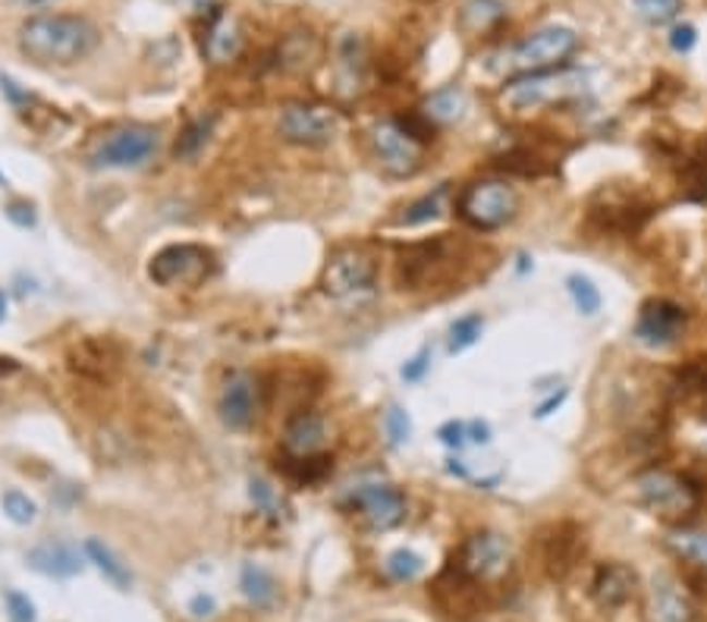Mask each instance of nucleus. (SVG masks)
Here are the masks:
<instances>
[{"label": "nucleus", "mask_w": 707, "mask_h": 622, "mask_svg": "<svg viewBox=\"0 0 707 622\" xmlns=\"http://www.w3.org/2000/svg\"><path fill=\"white\" fill-rule=\"evenodd\" d=\"M582 92V73L575 70H547L510 80L500 92V108L507 113H532V110L550 108L557 101H566Z\"/></svg>", "instance_id": "3"}, {"label": "nucleus", "mask_w": 707, "mask_h": 622, "mask_svg": "<svg viewBox=\"0 0 707 622\" xmlns=\"http://www.w3.org/2000/svg\"><path fill=\"white\" fill-rule=\"evenodd\" d=\"M425 113H428V120L431 123H453V120H460L465 110V95L456 88V85H450V88H440L435 92L428 101H425Z\"/></svg>", "instance_id": "31"}, {"label": "nucleus", "mask_w": 707, "mask_h": 622, "mask_svg": "<svg viewBox=\"0 0 707 622\" xmlns=\"http://www.w3.org/2000/svg\"><path fill=\"white\" fill-rule=\"evenodd\" d=\"M635 493L654 515L667 522H682L698 510V487L688 485L682 475H673L667 468L642 472L635 478Z\"/></svg>", "instance_id": "8"}, {"label": "nucleus", "mask_w": 707, "mask_h": 622, "mask_svg": "<svg viewBox=\"0 0 707 622\" xmlns=\"http://www.w3.org/2000/svg\"><path fill=\"white\" fill-rule=\"evenodd\" d=\"M3 603H7V617H10V622H35L38 620L32 597L23 595V591H13V588H10V591L3 595Z\"/></svg>", "instance_id": "41"}, {"label": "nucleus", "mask_w": 707, "mask_h": 622, "mask_svg": "<svg viewBox=\"0 0 707 622\" xmlns=\"http://www.w3.org/2000/svg\"><path fill=\"white\" fill-rule=\"evenodd\" d=\"M215 610H218V603L211 595H195L190 600V613L195 620H208V617H215Z\"/></svg>", "instance_id": "46"}, {"label": "nucleus", "mask_w": 707, "mask_h": 622, "mask_svg": "<svg viewBox=\"0 0 707 622\" xmlns=\"http://www.w3.org/2000/svg\"><path fill=\"white\" fill-rule=\"evenodd\" d=\"M258 406H261V387H258V378L245 368H233L227 378H223V387H220V400H218V412L223 428L230 431H248L258 418Z\"/></svg>", "instance_id": "12"}, {"label": "nucleus", "mask_w": 707, "mask_h": 622, "mask_svg": "<svg viewBox=\"0 0 707 622\" xmlns=\"http://www.w3.org/2000/svg\"><path fill=\"white\" fill-rule=\"evenodd\" d=\"M698 45V28L688 26V23H682L670 32V48L676 51V54H688L692 48Z\"/></svg>", "instance_id": "45"}, {"label": "nucleus", "mask_w": 707, "mask_h": 622, "mask_svg": "<svg viewBox=\"0 0 707 622\" xmlns=\"http://www.w3.org/2000/svg\"><path fill=\"white\" fill-rule=\"evenodd\" d=\"M566 290H570L572 302H575V308H578L582 315H598L600 293H598V286H595L588 277H582V273H572V277H566Z\"/></svg>", "instance_id": "36"}, {"label": "nucleus", "mask_w": 707, "mask_h": 622, "mask_svg": "<svg viewBox=\"0 0 707 622\" xmlns=\"http://www.w3.org/2000/svg\"><path fill=\"white\" fill-rule=\"evenodd\" d=\"M563 400H566V390H560V397H550L547 403H541V406H538V412H535V415H538V418H547V415H550L553 408L560 406Z\"/></svg>", "instance_id": "48"}, {"label": "nucleus", "mask_w": 707, "mask_h": 622, "mask_svg": "<svg viewBox=\"0 0 707 622\" xmlns=\"http://www.w3.org/2000/svg\"><path fill=\"white\" fill-rule=\"evenodd\" d=\"M101 32L80 13H38L20 26V51L38 66H73L95 54Z\"/></svg>", "instance_id": "1"}, {"label": "nucleus", "mask_w": 707, "mask_h": 622, "mask_svg": "<svg viewBox=\"0 0 707 622\" xmlns=\"http://www.w3.org/2000/svg\"><path fill=\"white\" fill-rule=\"evenodd\" d=\"M248 500H252V507H255L258 513L271 515V519H280V513H283V503H280L277 487H273L271 481H265V478H252V481H248Z\"/></svg>", "instance_id": "38"}, {"label": "nucleus", "mask_w": 707, "mask_h": 622, "mask_svg": "<svg viewBox=\"0 0 707 622\" xmlns=\"http://www.w3.org/2000/svg\"><path fill=\"white\" fill-rule=\"evenodd\" d=\"M632 7L648 26H667L680 16L682 0H632Z\"/></svg>", "instance_id": "35"}, {"label": "nucleus", "mask_w": 707, "mask_h": 622, "mask_svg": "<svg viewBox=\"0 0 707 622\" xmlns=\"http://www.w3.org/2000/svg\"><path fill=\"white\" fill-rule=\"evenodd\" d=\"M350 507L371 532H390L406 519V493L390 481L358 485L350 493Z\"/></svg>", "instance_id": "11"}, {"label": "nucleus", "mask_w": 707, "mask_h": 622, "mask_svg": "<svg viewBox=\"0 0 707 622\" xmlns=\"http://www.w3.org/2000/svg\"><path fill=\"white\" fill-rule=\"evenodd\" d=\"M215 273V252L205 245L180 243L167 245L148 261V277L158 286H198Z\"/></svg>", "instance_id": "9"}, {"label": "nucleus", "mask_w": 707, "mask_h": 622, "mask_svg": "<svg viewBox=\"0 0 707 622\" xmlns=\"http://www.w3.org/2000/svg\"><path fill=\"white\" fill-rule=\"evenodd\" d=\"M277 133L283 142L318 148L340 136V113L325 105H287L280 110Z\"/></svg>", "instance_id": "10"}, {"label": "nucleus", "mask_w": 707, "mask_h": 622, "mask_svg": "<svg viewBox=\"0 0 707 622\" xmlns=\"http://www.w3.org/2000/svg\"><path fill=\"white\" fill-rule=\"evenodd\" d=\"M465 428H468V443H478V447L490 443V425H488V422L475 418V422H465Z\"/></svg>", "instance_id": "47"}, {"label": "nucleus", "mask_w": 707, "mask_h": 622, "mask_svg": "<svg viewBox=\"0 0 707 622\" xmlns=\"http://www.w3.org/2000/svg\"><path fill=\"white\" fill-rule=\"evenodd\" d=\"M383 431H387V443L393 450H400L412 437V418L403 406H390L383 412Z\"/></svg>", "instance_id": "40"}, {"label": "nucleus", "mask_w": 707, "mask_h": 622, "mask_svg": "<svg viewBox=\"0 0 707 622\" xmlns=\"http://www.w3.org/2000/svg\"><path fill=\"white\" fill-rule=\"evenodd\" d=\"M443 248H447L443 240L409 245L406 252L400 255V286H403V290H422V286H428V280L435 277L437 265L447 261V258H443Z\"/></svg>", "instance_id": "18"}, {"label": "nucleus", "mask_w": 707, "mask_h": 622, "mask_svg": "<svg viewBox=\"0 0 707 622\" xmlns=\"http://www.w3.org/2000/svg\"><path fill=\"white\" fill-rule=\"evenodd\" d=\"M283 472H287V478H290L293 485L300 487L321 485L327 475L333 472V460H330L327 453H315V456H290Z\"/></svg>", "instance_id": "29"}, {"label": "nucleus", "mask_w": 707, "mask_h": 622, "mask_svg": "<svg viewBox=\"0 0 707 622\" xmlns=\"http://www.w3.org/2000/svg\"><path fill=\"white\" fill-rule=\"evenodd\" d=\"M447 198H450V183H440L435 192H428L418 202L406 205V211L400 215V227H422V223L437 220L447 211Z\"/></svg>", "instance_id": "28"}, {"label": "nucleus", "mask_w": 707, "mask_h": 622, "mask_svg": "<svg viewBox=\"0 0 707 622\" xmlns=\"http://www.w3.org/2000/svg\"><path fill=\"white\" fill-rule=\"evenodd\" d=\"M325 440L327 422L312 408H302L296 415H290L283 425V450L290 456H315V453H321Z\"/></svg>", "instance_id": "16"}, {"label": "nucleus", "mask_w": 707, "mask_h": 622, "mask_svg": "<svg viewBox=\"0 0 707 622\" xmlns=\"http://www.w3.org/2000/svg\"><path fill=\"white\" fill-rule=\"evenodd\" d=\"M578 48V35L570 26H547L519 38L516 45L503 48L500 54L490 60V70L507 76V80H519V76H532V73H547V70H560L570 63V57Z\"/></svg>", "instance_id": "2"}, {"label": "nucleus", "mask_w": 707, "mask_h": 622, "mask_svg": "<svg viewBox=\"0 0 707 622\" xmlns=\"http://www.w3.org/2000/svg\"><path fill=\"white\" fill-rule=\"evenodd\" d=\"M383 569H387V575H390L393 582H412V578L422 575L425 560H422L415 550H393V553L387 557Z\"/></svg>", "instance_id": "37"}, {"label": "nucleus", "mask_w": 707, "mask_h": 622, "mask_svg": "<svg viewBox=\"0 0 707 622\" xmlns=\"http://www.w3.org/2000/svg\"><path fill=\"white\" fill-rule=\"evenodd\" d=\"M240 588H243L245 600L258 610H268L277 603V582L271 572L258 563H245L240 572Z\"/></svg>", "instance_id": "26"}, {"label": "nucleus", "mask_w": 707, "mask_h": 622, "mask_svg": "<svg viewBox=\"0 0 707 622\" xmlns=\"http://www.w3.org/2000/svg\"><path fill=\"white\" fill-rule=\"evenodd\" d=\"M240 45H243V35L233 20H218L215 26L208 28V38H205V54L211 63H230L233 57L240 54Z\"/></svg>", "instance_id": "27"}, {"label": "nucleus", "mask_w": 707, "mask_h": 622, "mask_svg": "<svg viewBox=\"0 0 707 622\" xmlns=\"http://www.w3.org/2000/svg\"><path fill=\"white\" fill-rule=\"evenodd\" d=\"M695 170H698V186H702V190H707V148H705V155L695 161Z\"/></svg>", "instance_id": "49"}, {"label": "nucleus", "mask_w": 707, "mask_h": 622, "mask_svg": "<svg viewBox=\"0 0 707 622\" xmlns=\"http://www.w3.org/2000/svg\"><path fill=\"white\" fill-rule=\"evenodd\" d=\"M578 550H582V532L575 525H570V522L557 525L545 544V563L550 569V575L563 578L575 566Z\"/></svg>", "instance_id": "21"}, {"label": "nucleus", "mask_w": 707, "mask_h": 622, "mask_svg": "<svg viewBox=\"0 0 707 622\" xmlns=\"http://www.w3.org/2000/svg\"><path fill=\"white\" fill-rule=\"evenodd\" d=\"M321 57V45L312 32H293L283 45H280V66L290 73H305L315 66V60Z\"/></svg>", "instance_id": "25"}, {"label": "nucleus", "mask_w": 707, "mask_h": 622, "mask_svg": "<svg viewBox=\"0 0 707 622\" xmlns=\"http://www.w3.org/2000/svg\"><path fill=\"white\" fill-rule=\"evenodd\" d=\"M654 617L657 622H688L692 620V607L682 595V588L670 578V575H654Z\"/></svg>", "instance_id": "22"}, {"label": "nucleus", "mask_w": 707, "mask_h": 622, "mask_svg": "<svg viewBox=\"0 0 707 622\" xmlns=\"http://www.w3.org/2000/svg\"><path fill=\"white\" fill-rule=\"evenodd\" d=\"M215 126H218L215 113H202V117L190 120L186 130L176 138V145H173V158L176 161H195L208 148V142L215 136Z\"/></svg>", "instance_id": "24"}, {"label": "nucleus", "mask_w": 707, "mask_h": 622, "mask_svg": "<svg viewBox=\"0 0 707 622\" xmlns=\"http://www.w3.org/2000/svg\"><path fill=\"white\" fill-rule=\"evenodd\" d=\"M507 16H510L507 0H465L460 7L456 26L468 38H482V35H490V32L503 26Z\"/></svg>", "instance_id": "20"}, {"label": "nucleus", "mask_w": 707, "mask_h": 622, "mask_svg": "<svg viewBox=\"0 0 707 622\" xmlns=\"http://www.w3.org/2000/svg\"><path fill=\"white\" fill-rule=\"evenodd\" d=\"M651 211L654 205L645 192L620 183L600 186L588 202V220L604 233H632L651 217Z\"/></svg>", "instance_id": "6"}, {"label": "nucleus", "mask_w": 707, "mask_h": 622, "mask_svg": "<svg viewBox=\"0 0 707 622\" xmlns=\"http://www.w3.org/2000/svg\"><path fill=\"white\" fill-rule=\"evenodd\" d=\"M482 333H485V318L478 315V312H472V315H463V318H456L453 325H450V337H447V352L450 355H460V352L472 350L478 340H482Z\"/></svg>", "instance_id": "33"}, {"label": "nucleus", "mask_w": 707, "mask_h": 622, "mask_svg": "<svg viewBox=\"0 0 707 622\" xmlns=\"http://www.w3.org/2000/svg\"><path fill=\"white\" fill-rule=\"evenodd\" d=\"M397 126H400V130H403V133L412 138V142H418L422 148H425V145H431V142L437 138L435 136L437 123H431V120H428V113H425V110H409V113H403V117H397Z\"/></svg>", "instance_id": "39"}, {"label": "nucleus", "mask_w": 707, "mask_h": 622, "mask_svg": "<svg viewBox=\"0 0 707 622\" xmlns=\"http://www.w3.org/2000/svg\"><path fill=\"white\" fill-rule=\"evenodd\" d=\"M375 151L390 176H412L422 167V145L397 126V120H383L375 126Z\"/></svg>", "instance_id": "15"}, {"label": "nucleus", "mask_w": 707, "mask_h": 622, "mask_svg": "<svg viewBox=\"0 0 707 622\" xmlns=\"http://www.w3.org/2000/svg\"><path fill=\"white\" fill-rule=\"evenodd\" d=\"M667 544L673 547V553L695 563L698 569L707 572V532H695V528H680V532H670Z\"/></svg>", "instance_id": "32"}, {"label": "nucleus", "mask_w": 707, "mask_h": 622, "mask_svg": "<svg viewBox=\"0 0 707 622\" xmlns=\"http://www.w3.org/2000/svg\"><path fill=\"white\" fill-rule=\"evenodd\" d=\"M26 563L28 569L41 572L48 578H73V575H80L82 569H85V557L73 544L48 541L32 547L26 553Z\"/></svg>", "instance_id": "17"}, {"label": "nucleus", "mask_w": 707, "mask_h": 622, "mask_svg": "<svg viewBox=\"0 0 707 622\" xmlns=\"http://www.w3.org/2000/svg\"><path fill=\"white\" fill-rule=\"evenodd\" d=\"M158 151V133L151 126H117L108 136H101L85 155L88 167L95 170H133L155 158Z\"/></svg>", "instance_id": "5"}, {"label": "nucleus", "mask_w": 707, "mask_h": 622, "mask_svg": "<svg viewBox=\"0 0 707 622\" xmlns=\"http://www.w3.org/2000/svg\"><path fill=\"white\" fill-rule=\"evenodd\" d=\"M337 57H340V73L346 82H362L365 80V66H368V51H365V38L355 35V32H346L340 38V48H337Z\"/></svg>", "instance_id": "30"}, {"label": "nucleus", "mask_w": 707, "mask_h": 622, "mask_svg": "<svg viewBox=\"0 0 707 622\" xmlns=\"http://www.w3.org/2000/svg\"><path fill=\"white\" fill-rule=\"evenodd\" d=\"M7 293H3V286H0V325H3V318H7Z\"/></svg>", "instance_id": "51"}, {"label": "nucleus", "mask_w": 707, "mask_h": 622, "mask_svg": "<svg viewBox=\"0 0 707 622\" xmlns=\"http://www.w3.org/2000/svg\"><path fill=\"white\" fill-rule=\"evenodd\" d=\"M685 325H688V315L682 305L670 302V298H651L642 305L635 337H638V343H645L651 350H667V346L680 343Z\"/></svg>", "instance_id": "13"}, {"label": "nucleus", "mask_w": 707, "mask_h": 622, "mask_svg": "<svg viewBox=\"0 0 707 622\" xmlns=\"http://www.w3.org/2000/svg\"><path fill=\"white\" fill-rule=\"evenodd\" d=\"M321 286L330 298L350 302V298L371 296L378 286V261L365 248H340L327 258Z\"/></svg>", "instance_id": "7"}, {"label": "nucleus", "mask_w": 707, "mask_h": 622, "mask_svg": "<svg viewBox=\"0 0 707 622\" xmlns=\"http://www.w3.org/2000/svg\"><path fill=\"white\" fill-rule=\"evenodd\" d=\"M437 437H440V443L443 447H450V450H463L465 443H468V428H465V422H447V425H440L437 428Z\"/></svg>", "instance_id": "43"}, {"label": "nucleus", "mask_w": 707, "mask_h": 622, "mask_svg": "<svg viewBox=\"0 0 707 622\" xmlns=\"http://www.w3.org/2000/svg\"><path fill=\"white\" fill-rule=\"evenodd\" d=\"M519 192L503 180H482L465 186L456 198V215L463 217L472 230H500L519 215Z\"/></svg>", "instance_id": "4"}, {"label": "nucleus", "mask_w": 707, "mask_h": 622, "mask_svg": "<svg viewBox=\"0 0 707 622\" xmlns=\"http://www.w3.org/2000/svg\"><path fill=\"white\" fill-rule=\"evenodd\" d=\"M428 371H431V346H422V350L415 352L406 365L400 368V378L406 380V383H418V380H425Z\"/></svg>", "instance_id": "42"}, {"label": "nucleus", "mask_w": 707, "mask_h": 622, "mask_svg": "<svg viewBox=\"0 0 707 622\" xmlns=\"http://www.w3.org/2000/svg\"><path fill=\"white\" fill-rule=\"evenodd\" d=\"M0 507H3V513H7V519H10L13 525H32V522H35V515H38L35 500H32L28 493H23V490H16V487L3 490V497H0Z\"/></svg>", "instance_id": "34"}, {"label": "nucleus", "mask_w": 707, "mask_h": 622, "mask_svg": "<svg viewBox=\"0 0 707 622\" xmlns=\"http://www.w3.org/2000/svg\"><path fill=\"white\" fill-rule=\"evenodd\" d=\"M635 595V572L626 563H604L592 578V597L604 610H617Z\"/></svg>", "instance_id": "19"}, {"label": "nucleus", "mask_w": 707, "mask_h": 622, "mask_svg": "<svg viewBox=\"0 0 707 622\" xmlns=\"http://www.w3.org/2000/svg\"><path fill=\"white\" fill-rule=\"evenodd\" d=\"M7 220L13 223V227H20V230H32L35 223H38V215H35V208L28 205V202H13V205H7Z\"/></svg>", "instance_id": "44"}, {"label": "nucleus", "mask_w": 707, "mask_h": 622, "mask_svg": "<svg viewBox=\"0 0 707 622\" xmlns=\"http://www.w3.org/2000/svg\"><path fill=\"white\" fill-rule=\"evenodd\" d=\"M82 553H85V560L95 563V569L108 578L110 585H117L120 591H126V588L133 585V572H130V566H126L101 538H88V541L82 544Z\"/></svg>", "instance_id": "23"}, {"label": "nucleus", "mask_w": 707, "mask_h": 622, "mask_svg": "<svg viewBox=\"0 0 707 622\" xmlns=\"http://www.w3.org/2000/svg\"><path fill=\"white\" fill-rule=\"evenodd\" d=\"M0 183H3V173H0Z\"/></svg>", "instance_id": "52"}, {"label": "nucleus", "mask_w": 707, "mask_h": 622, "mask_svg": "<svg viewBox=\"0 0 707 622\" xmlns=\"http://www.w3.org/2000/svg\"><path fill=\"white\" fill-rule=\"evenodd\" d=\"M510 566V541L497 532H478L463 544L460 550V560L456 569L465 572L468 578L475 582H485V578H497L500 572H507Z\"/></svg>", "instance_id": "14"}, {"label": "nucleus", "mask_w": 707, "mask_h": 622, "mask_svg": "<svg viewBox=\"0 0 707 622\" xmlns=\"http://www.w3.org/2000/svg\"><path fill=\"white\" fill-rule=\"evenodd\" d=\"M20 7H28V10H45V7H54L57 0H13Z\"/></svg>", "instance_id": "50"}]
</instances>
